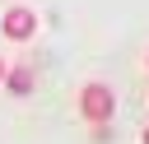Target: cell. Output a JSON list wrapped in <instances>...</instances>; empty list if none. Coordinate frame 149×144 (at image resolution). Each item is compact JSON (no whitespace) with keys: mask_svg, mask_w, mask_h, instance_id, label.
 <instances>
[{"mask_svg":"<svg viewBox=\"0 0 149 144\" xmlns=\"http://www.w3.org/2000/svg\"><path fill=\"white\" fill-rule=\"evenodd\" d=\"M140 139H144V144H149V125H144V135H140Z\"/></svg>","mask_w":149,"mask_h":144,"instance_id":"obj_5","label":"cell"},{"mask_svg":"<svg viewBox=\"0 0 149 144\" xmlns=\"http://www.w3.org/2000/svg\"><path fill=\"white\" fill-rule=\"evenodd\" d=\"M5 84H9V93H14V98H23V93L33 88V74H28V70H9V74H5Z\"/></svg>","mask_w":149,"mask_h":144,"instance_id":"obj_3","label":"cell"},{"mask_svg":"<svg viewBox=\"0 0 149 144\" xmlns=\"http://www.w3.org/2000/svg\"><path fill=\"white\" fill-rule=\"evenodd\" d=\"M79 111H84L93 125L112 121V111H116V98H112V88H107V84H84V93H79Z\"/></svg>","mask_w":149,"mask_h":144,"instance_id":"obj_1","label":"cell"},{"mask_svg":"<svg viewBox=\"0 0 149 144\" xmlns=\"http://www.w3.org/2000/svg\"><path fill=\"white\" fill-rule=\"evenodd\" d=\"M5 74H9V65H5V56H0V79H5Z\"/></svg>","mask_w":149,"mask_h":144,"instance_id":"obj_4","label":"cell"},{"mask_svg":"<svg viewBox=\"0 0 149 144\" xmlns=\"http://www.w3.org/2000/svg\"><path fill=\"white\" fill-rule=\"evenodd\" d=\"M0 28H5V37H9V42H28V37L37 33V14H33L28 5H14V9H5Z\"/></svg>","mask_w":149,"mask_h":144,"instance_id":"obj_2","label":"cell"}]
</instances>
